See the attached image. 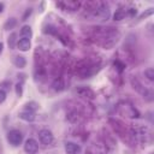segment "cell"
<instances>
[{
  "mask_svg": "<svg viewBox=\"0 0 154 154\" xmlns=\"http://www.w3.org/2000/svg\"><path fill=\"white\" fill-rule=\"evenodd\" d=\"M7 141H8V143L11 146L18 147L22 143V141H23V134L19 130H17V129L10 130L7 132Z\"/></svg>",
  "mask_w": 154,
  "mask_h": 154,
  "instance_id": "cell-1",
  "label": "cell"
},
{
  "mask_svg": "<svg viewBox=\"0 0 154 154\" xmlns=\"http://www.w3.org/2000/svg\"><path fill=\"white\" fill-rule=\"evenodd\" d=\"M94 16L99 18L100 20H107L109 17V7L107 4H100L95 10H94Z\"/></svg>",
  "mask_w": 154,
  "mask_h": 154,
  "instance_id": "cell-2",
  "label": "cell"
},
{
  "mask_svg": "<svg viewBox=\"0 0 154 154\" xmlns=\"http://www.w3.org/2000/svg\"><path fill=\"white\" fill-rule=\"evenodd\" d=\"M38 138H40V142H41L42 144L49 146V144H52V142H53V140H54V136H53V134H52L51 130H48V129H42V130L38 131Z\"/></svg>",
  "mask_w": 154,
  "mask_h": 154,
  "instance_id": "cell-3",
  "label": "cell"
},
{
  "mask_svg": "<svg viewBox=\"0 0 154 154\" xmlns=\"http://www.w3.org/2000/svg\"><path fill=\"white\" fill-rule=\"evenodd\" d=\"M131 83H132L134 89H135V90H137V91H138L143 97H146V99H147V100H149V101L153 99V97H152V93H150L148 89H146V88H144V87H143V85H142L137 79H134V78H132V79H131Z\"/></svg>",
  "mask_w": 154,
  "mask_h": 154,
  "instance_id": "cell-4",
  "label": "cell"
},
{
  "mask_svg": "<svg viewBox=\"0 0 154 154\" xmlns=\"http://www.w3.org/2000/svg\"><path fill=\"white\" fill-rule=\"evenodd\" d=\"M24 150L28 154H35L38 150V143L35 138H28L24 143Z\"/></svg>",
  "mask_w": 154,
  "mask_h": 154,
  "instance_id": "cell-5",
  "label": "cell"
},
{
  "mask_svg": "<svg viewBox=\"0 0 154 154\" xmlns=\"http://www.w3.org/2000/svg\"><path fill=\"white\" fill-rule=\"evenodd\" d=\"M57 6L61 7L63 10H69V11H76L81 6V2H77V1H61V2H58Z\"/></svg>",
  "mask_w": 154,
  "mask_h": 154,
  "instance_id": "cell-6",
  "label": "cell"
},
{
  "mask_svg": "<svg viewBox=\"0 0 154 154\" xmlns=\"http://www.w3.org/2000/svg\"><path fill=\"white\" fill-rule=\"evenodd\" d=\"M65 152H66V154H81L82 148L79 144L69 141L65 143Z\"/></svg>",
  "mask_w": 154,
  "mask_h": 154,
  "instance_id": "cell-7",
  "label": "cell"
},
{
  "mask_svg": "<svg viewBox=\"0 0 154 154\" xmlns=\"http://www.w3.org/2000/svg\"><path fill=\"white\" fill-rule=\"evenodd\" d=\"M17 47H18V49L22 51V52H28V51L31 48V42H30V40H28V38H19V40L17 41Z\"/></svg>",
  "mask_w": 154,
  "mask_h": 154,
  "instance_id": "cell-8",
  "label": "cell"
},
{
  "mask_svg": "<svg viewBox=\"0 0 154 154\" xmlns=\"http://www.w3.org/2000/svg\"><path fill=\"white\" fill-rule=\"evenodd\" d=\"M18 117H19V119H22L24 122H28V123L34 122L35 118H36L35 113L34 112H30V111H22V112H19Z\"/></svg>",
  "mask_w": 154,
  "mask_h": 154,
  "instance_id": "cell-9",
  "label": "cell"
},
{
  "mask_svg": "<svg viewBox=\"0 0 154 154\" xmlns=\"http://www.w3.org/2000/svg\"><path fill=\"white\" fill-rule=\"evenodd\" d=\"M20 36H22V38H28V40H30L31 36H32L31 26H30V25H23L22 29H20Z\"/></svg>",
  "mask_w": 154,
  "mask_h": 154,
  "instance_id": "cell-10",
  "label": "cell"
},
{
  "mask_svg": "<svg viewBox=\"0 0 154 154\" xmlns=\"http://www.w3.org/2000/svg\"><path fill=\"white\" fill-rule=\"evenodd\" d=\"M13 64H14L16 67H18V69H23V67H25V65H26V60H25L24 57H22V55H17V57H14V59H13Z\"/></svg>",
  "mask_w": 154,
  "mask_h": 154,
  "instance_id": "cell-11",
  "label": "cell"
},
{
  "mask_svg": "<svg viewBox=\"0 0 154 154\" xmlns=\"http://www.w3.org/2000/svg\"><path fill=\"white\" fill-rule=\"evenodd\" d=\"M16 25H17V19L12 17V18H8V19L5 22L4 29H5V30H11V29H13Z\"/></svg>",
  "mask_w": 154,
  "mask_h": 154,
  "instance_id": "cell-12",
  "label": "cell"
},
{
  "mask_svg": "<svg viewBox=\"0 0 154 154\" xmlns=\"http://www.w3.org/2000/svg\"><path fill=\"white\" fill-rule=\"evenodd\" d=\"M17 34L16 32H12L11 35H10V37H8V41H7V43H8V47L11 48V49H13L14 47H16V45H17Z\"/></svg>",
  "mask_w": 154,
  "mask_h": 154,
  "instance_id": "cell-13",
  "label": "cell"
},
{
  "mask_svg": "<svg viewBox=\"0 0 154 154\" xmlns=\"http://www.w3.org/2000/svg\"><path fill=\"white\" fill-rule=\"evenodd\" d=\"M24 107H25V111H30V112H34L35 113V111L38 108V105L35 101H30V102H26L24 105Z\"/></svg>",
  "mask_w": 154,
  "mask_h": 154,
  "instance_id": "cell-14",
  "label": "cell"
},
{
  "mask_svg": "<svg viewBox=\"0 0 154 154\" xmlns=\"http://www.w3.org/2000/svg\"><path fill=\"white\" fill-rule=\"evenodd\" d=\"M53 89L57 90V91L63 90V89H64V83H63V81H61V79H55V81L53 82Z\"/></svg>",
  "mask_w": 154,
  "mask_h": 154,
  "instance_id": "cell-15",
  "label": "cell"
},
{
  "mask_svg": "<svg viewBox=\"0 0 154 154\" xmlns=\"http://www.w3.org/2000/svg\"><path fill=\"white\" fill-rule=\"evenodd\" d=\"M124 16H125L124 11H122V10L119 8V10H117L116 13L113 14V19H114V20H122V19L124 18Z\"/></svg>",
  "mask_w": 154,
  "mask_h": 154,
  "instance_id": "cell-16",
  "label": "cell"
},
{
  "mask_svg": "<svg viewBox=\"0 0 154 154\" xmlns=\"http://www.w3.org/2000/svg\"><path fill=\"white\" fill-rule=\"evenodd\" d=\"M144 76H146L150 82H153V81H154V70H153L152 67L147 69V70L144 71Z\"/></svg>",
  "mask_w": 154,
  "mask_h": 154,
  "instance_id": "cell-17",
  "label": "cell"
},
{
  "mask_svg": "<svg viewBox=\"0 0 154 154\" xmlns=\"http://www.w3.org/2000/svg\"><path fill=\"white\" fill-rule=\"evenodd\" d=\"M16 94L19 97L22 96V94H23V83L22 82H19V83L16 84Z\"/></svg>",
  "mask_w": 154,
  "mask_h": 154,
  "instance_id": "cell-18",
  "label": "cell"
},
{
  "mask_svg": "<svg viewBox=\"0 0 154 154\" xmlns=\"http://www.w3.org/2000/svg\"><path fill=\"white\" fill-rule=\"evenodd\" d=\"M6 91L4 89H0V103H2L5 100H6Z\"/></svg>",
  "mask_w": 154,
  "mask_h": 154,
  "instance_id": "cell-19",
  "label": "cell"
},
{
  "mask_svg": "<svg viewBox=\"0 0 154 154\" xmlns=\"http://www.w3.org/2000/svg\"><path fill=\"white\" fill-rule=\"evenodd\" d=\"M32 13V8H28L26 11H25V13L23 14V17H22V20H26V18L30 16Z\"/></svg>",
  "mask_w": 154,
  "mask_h": 154,
  "instance_id": "cell-20",
  "label": "cell"
},
{
  "mask_svg": "<svg viewBox=\"0 0 154 154\" xmlns=\"http://www.w3.org/2000/svg\"><path fill=\"white\" fill-rule=\"evenodd\" d=\"M114 65H117V66H118L119 71H122V70L124 69V64H123V63H120V61H118V60H117V61H114Z\"/></svg>",
  "mask_w": 154,
  "mask_h": 154,
  "instance_id": "cell-21",
  "label": "cell"
},
{
  "mask_svg": "<svg viewBox=\"0 0 154 154\" xmlns=\"http://www.w3.org/2000/svg\"><path fill=\"white\" fill-rule=\"evenodd\" d=\"M128 12H129L130 16H135V14H136V10H135V8H130Z\"/></svg>",
  "mask_w": 154,
  "mask_h": 154,
  "instance_id": "cell-22",
  "label": "cell"
},
{
  "mask_svg": "<svg viewBox=\"0 0 154 154\" xmlns=\"http://www.w3.org/2000/svg\"><path fill=\"white\" fill-rule=\"evenodd\" d=\"M4 7H5V5H4L2 2H0V13L4 11Z\"/></svg>",
  "mask_w": 154,
  "mask_h": 154,
  "instance_id": "cell-23",
  "label": "cell"
},
{
  "mask_svg": "<svg viewBox=\"0 0 154 154\" xmlns=\"http://www.w3.org/2000/svg\"><path fill=\"white\" fill-rule=\"evenodd\" d=\"M2 47H4V45H2V42H0V53L2 52Z\"/></svg>",
  "mask_w": 154,
  "mask_h": 154,
  "instance_id": "cell-24",
  "label": "cell"
}]
</instances>
